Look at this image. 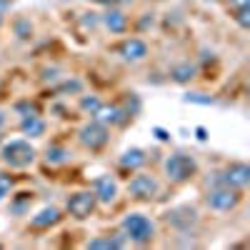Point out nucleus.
Listing matches in <instances>:
<instances>
[{
    "instance_id": "nucleus-10",
    "label": "nucleus",
    "mask_w": 250,
    "mask_h": 250,
    "mask_svg": "<svg viewBox=\"0 0 250 250\" xmlns=\"http://www.w3.org/2000/svg\"><path fill=\"white\" fill-rule=\"evenodd\" d=\"M90 190L95 193V198H98V205H113L115 200H118V193H120V185H118V180H115V175H98L95 180H93V188Z\"/></svg>"
},
{
    "instance_id": "nucleus-19",
    "label": "nucleus",
    "mask_w": 250,
    "mask_h": 250,
    "mask_svg": "<svg viewBox=\"0 0 250 250\" xmlns=\"http://www.w3.org/2000/svg\"><path fill=\"white\" fill-rule=\"evenodd\" d=\"M45 163L48 165H65V163H70V158H73V153H70V148L68 145H62V143H50L48 148H45Z\"/></svg>"
},
{
    "instance_id": "nucleus-27",
    "label": "nucleus",
    "mask_w": 250,
    "mask_h": 250,
    "mask_svg": "<svg viewBox=\"0 0 250 250\" xmlns=\"http://www.w3.org/2000/svg\"><path fill=\"white\" fill-rule=\"evenodd\" d=\"M235 15H233V20L243 28V30H248L250 28V8H238V10H233Z\"/></svg>"
},
{
    "instance_id": "nucleus-7",
    "label": "nucleus",
    "mask_w": 250,
    "mask_h": 250,
    "mask_svg": "<svg viewBox=\"0 0 250 250\" xmlns=\"http://www.w3.org/2000/svg\"><path fill=\"white\" fill-rule=\"evenodd\" d=\"M98 210V198L93 190H75L65 200V213L73 220H88Z\"/></svg>"
},
{
    "instance_id": "nucleus-33",
    "label": "nucleus",
    "mask_w": 250,
    "mask_h": 250,
    "mask_svg": "<svg viewBox=\"0 0 250 250\" xmlns=\"http://www.w3.org/2000/svg\"><path fill=\"white\" fill-rule=\"evenodd\" d=\"M5 125H8V113H5L3 108H0V133L5 130Z\"/></svg>"
},
{
    "instance_id": "nucleus-20",
    "label": "nucleus",
    "mask_w": 250,
    "mask_h": 250,
    "mask_svg": "<svg viewBox=\"0 0 250 250\" xmlns=\"http://www.w3.org/2000/svg\"><path fill=\"white\" fill-rule=\"evenodd\" d=\"M10 28H13V35L20 40V43H28V40H33L35 28H33V23H30V18H15Z\"/></svg>"
},
{
    "instance_id": "nucleus-35",
    "label": "nucleus",
    "mask_w": 250,
    "mask_h": 250,
    "mask_svg": "<svg viewBox=\"0 0 250 250\" xmlns=\"http://www.w3.org/2000/svg\"><path fill=\"white\" fill-rule=\"evenodd\" d=\"M120 3H135V0H120Z\"/></svg>"
},
{
    "instance_id": "nucleus-37",
    "label": "nucleus",
    "mask_w": 250,
    "mask_h": 250,
    "mask_svg": "<svg viewBox=\"0 0 250 250\" xmlns=\"http://www.w3.org/2000/svg\"><path fill=\"white\" fill-rule=\"evenodd\" d=\"M0 88H3V80H0Z\"/></svg>"
},
{
    "instance_id": "nucleus-9",
    "label": "nucleus",
    "mask_w": 250,
    "mask_h": 250,
    "mask_svg": "<svg viewBox=\"0 0 250 250\" xmlns=\"http://www.w3.org/2000/svg\"><path fill=\"white\" fill-rule=\"evenodd\" d=\"M115 53L120 55V60H125V62H143L145 58L150 55V45L145 43L143 38H125L123 43L115 48Z\"/></svg>"
},
{
    "instance_id": "nucleus-36",
    "label": "nucleus",
    "mask_w": 250,
    "mask_h": 250,
    "mask_svg": "<svg viewBox=\"0 0 250 250\" xmlns=\"http://www.w3.org/2000/svg\"><path fill=\"white\" fill-rule=\"evenodd\" d=\"M0 143H3V133H0Z\"/></svg>"
},
{
    "instance_id": "nucleus-32",
    "label": "nucleus",
    "mask_w": 250,
    "mask_h": 250,
    "mask_svg": "<svg viewBox=\"0 0 250 250\" xmlns=\"http://www.w3.org/2000/svg\"><path fill=\"white\" fill-rule=\"evenodd\" d=\"M10 5H13V0H0V15L5 18V13L10 10Z\"/></svg>"
},
{
    "instance_id": "nucleus-24",
    "label": "nucleus",
    "mask_w": 250,
    "mask_h": 250,
    "mask_svg": "<svg viewBox=\"0 0 250 250\" xmlns=\"http://www.w3.org/2000/svg\"><path fill=\"white\" fill-rule=\"evenodd\" d=\"M13 185H15L13 175H10V173H5V170H0V203L10 198V190H13Z\"/></svg>"
},
{
    "instance_id": "nucleus-17",
    "label": "nucleus",
    "mask_w": 250,
    "mask_h": 250,
    "mask_svg": "<svg viewBox=\"0 0 250 250\" xmlns=\"http://www.w3.org/2000/svg\"><path fill=\"white\" fill-rule=\"evenodd\" d=\"M198 78V65L193 60H180L170 68V80L175 85H188V83H193Z\"/></svg>"
},
{
    "instance_id": "nucleus-4",
    "label": "nucleus",
    "mask_w": 250,
    "mask_h": 250,
    "mask_svg": "<svg viewBox=\"0 0 250 250\" xmlns=\"http://www.w3.org/2000/svg\"><path fill=\"white\" fill-rule=\"evenodd\" d=\"M125 188H128V195L133 200H138V203H150V200H155L160 195V180H158V175L143 170V168L130 175V180H128Z\"/></svg>"
},
{
    "instance_id": "nucleus-5",
    "label": "nucleus",
    "mask_w": 250,
    "mask_h": 250,
    "mask_svg": "<svg viewBox=\"0 0 250 250\" xmlns=\"http://www.w3.org/2000/svg\"><path fill=\"white\" fill-rule=\"evenodd\" d=\"M203 200L205 208L213 213H233L243 200V190H235V188H228V185H213L208 188Z\"/></svg>"
},
{
    "instance_id": "nucleus-28",
    "label": "nucleus",
    "mask_w": 250,
    "mask_h": 250,
    "mask_svg": "<svg viewBox=\"0 0 250 250\" xmlns=\"http://www.w3.org/2000/svg\"><path fill=\"white\" fill-rule=\"evenodd\" d=\"M185 103H200V105H213V98L210 95H205V93H188L185 95Z\"/></svg>"
},
{
    "instance_id": "nucleus-22",
    "label": "nucleus",
    "mask_w": 250,
    "mask_h": 250,
    "mask_svg": "<svg viewBox=\"0 0 250 250\" xmlns=\"http://www.w3.org/2000/svg\"><path fill=\"white\" fill-rule=\"evenodd\" d=\"M55 93H60V95H68V93L80 95V93H83V83H80V80H75V78H68V80H62L60 85L55 88Z\"/></svg>"
},
{
    "instance_id": "nucleus-6",
    "label": "nucleus",
    "mask_w": 250,
    "mask_h": 250,
    "mask_svg": "<svg viewBox=\"0 0 250 250\" xmlns=\"http://www.w3.org/2000/svg\"><path fill=\"white\" fill-rule=\"evenodd\" d=\"M75 138L80 143V148H85L90 153H98V150H103L110 143V128H108V125H103L100 120L90 118L88 123H83L78 128Z\"/></svg>"
},
{
    "instance_id": "nucleus-25",
    "label": "nucleus",
    "mask_w": 250,
    "mask_h": 250,
    "mask_svg": "<svg viewBox=\"0 0 250 250\" xmlns=\"http://www.w3.org/2000/svg\"><path fill=\"white\" fill-rule=\"evenodd\" d=\"M125 113H128L130 118L133 115H138L140 113V108H143V103H140V98H138V93H128V95H125Z\"/></svg>"
},
{
    "instance_id": "nucleus-34",
    "label": "nucleus",
    "mask_w": 250,
    "mask_h": 250,
    "mask_svg": "<svg viewBox=\"0 0 250 250\" xmlns=\"http://www.w3.org/2000/svg\"><path fill=\"white\" fill-rule=\"evenodd\" d=\"M195 133H198V140H200V143H205V140H208V130L203 128V125H198Z\"/></svg>"
},
{
    "instance_id": "nucleus-30",
    "label": "nucleus",
    "mask_w": 250,
    "mask_h": 250,
    "mask_svg": "<svg viewBox=\"0 0 250 250\" xmlns=\"http://www.w3.org/2000/svg\"><path fill=\"white\" fill-rule=\"evenodd\" d=\"M153 133H155V138H158L160 143L170 140V133H168V130H163V128H153Z\"/></svg>"
},
{
    "instance_id": "nucleus-1",
    "label": "nucleus",
    "mask_w": 250,
    "mask_h": 250,
    "mask_svg": "<svg viewBox=\"0 0 250 250\" xmlns=\"http://www.w3.org/2000/svg\"><path fill=\"white\" fill-rule=\"evenodd\" d=\"M120 233L133 245H150L158 235V225L145 213H125L120 218Z\"/></svg>"
},
{
    "instance_id": "nucleus-3",
    "label": "nucleus",
    "mask_w": 250,
    "mask_h": 250,
    "mask_svg": "<svg viewBox=\"0 0 250 250\" xmlns=\"http://www.w3.org/2000/svg\"><path fill=\"white\" fill-rule=\"evenodd\" d=\"M0 160L10 170H25L38 160V150L33 148L30 140H23V138L3 140L0 143Z\"/></svg>"
},
{
    "instance_id": "nucleus-8",
    "label": "nucleus",
    "mask_w": 250,
    "mask_h": 250,
    "mask_svg": "<svg viewBox=\"0 0 250 250\" xmlns=\"http://www.w3.org/2000/svg\"><path fill=\"white\" fill-rule=\"evenodd\" d=\"M215 175H218L215 185H228V188H235V190H245L250 185V165L245 160H233L225 165V170H220Z\"/></svg>"
},
{
    "instance_id": "nucleus-2",
    "label": "nucleus",
    "mask_w": 250,
    "mask_h": 250,
    "mask_svg": "<svg viewBox=\"0 0 250 250\" xmlns=\"http://www.w3.org/2000/svg\"><path fill=\"white\" fill-rule=\"evenodd\" d=\"M198 170H200L198 158L190 155V153H183V150H175V153H170L168 158L163 160V175L173 185L190 183L198 175Z\"/></svg>"
},
{
    "instance_id": "nucleus-15",
    "label": "nucleus",
    "mask_w": 250,
    "mask_h": 250,
    "mask_svg": "<svg viewBox=\"0 0 250 250\" xmlns=\"http://www.w3.org/2000/svg\"><path fill=\"white\" fill-rule=\"evenodd\" d=\"M145 163H148V153H145L143 148H128V150H123V155L118 158V168L125 170V173H135V170L143 168Z\"/></svg>"
},
{
    "instance_id": "nucleus-13",
    "label": "nucleus",
    "mask_w": 250,
    "mask_h": 250,
    "mask_svg": "<svg viewBox=\"0 0 250 250\" xmlns=\"http://www.w3.org/2000/svg\"><path fill=\"white\" fill-rule=\"evenodd\" d=\"M60 220H62V210H60V208L45 205V208H40V210L30 218V228H35V230H50V228H55Z\"/></svg>"
},
{
    "instance_id": "nucleus-12",
    "label": "nucleus",
    "mask_w": 250,
    "mask_h": 250,
    "mask_svg": "<svg viewBox=\"0 0 250 250\" xmlns=\"http://www.w3.org/2000/svg\"><path fill=\"white\" fill-rule=\"evenodd\" d=\"M168 223L173 228H178V230L185 235L188 230H190V225L198 223V210L190 205H180V208H173V210H168Z\"/></svg>"
},
{
    "instance_id": "nucleus-16",
    "label": "nucleus",
    "mask_w": 250,
    "mask_h": 250,
    "mask_svg": "<svg viewBox=\"0 0 250 250\" xmlns=\"http://www.w3.org/2000/svg\"><path fill=\"white\" fill-rule=\"evenodd\" d=\"M18 128H20V133H23L25 138L35 140V138H43L48 133V123H45L43 115H25V118H20Z\"/></svg>"
},
{
    "instance_id": "nucleus-31",
    "label": "nucleus",
    "mask_w": 250,
    "mask_h": 250,
    "mask_svg": "<svg viewBox=\"0 0 250 250\" xmlns=\"http://www.w3.org/2000/svg\"><path fill=\"white\" fill-rule=\"evenodd\" d=\"M228 3H230L233 10H238V8H250V0H228Z\"/></svg>"
},
{
    "instance_id": "nucleus-23",
    "label": "nucleus",
    "mask_w": 250,
    "mask_h": 250,
    "mask_svg": "<svg viewBox=\"0 0 250 250\" xmlns=\"http://www.w3.org/2000/svg\"><path fill=\"white\" fill-rule=\"evenodd\" d=\"M13 110L20 118H25V115H40V108L35 105V103H30V100H18L15 105H13Z\"/></svg>"
},
{
    "instance_id": "nucleus-11",
    "label": "nucleus",
    "mask_w": 250,
    "mask_h": 250,
    "mask_svg": "<svg viewBox=\"0 0 250 250\" xmlns=\"http://www.w3.org/2000/svg\"><path fill=\"white\" fill-rule=\"evenodd\" d=\"M93 118L100 120L103 125H108V128H120V125H125V123L130 120V115L125 113V108L118 105V103H113V105H105V103H103L100 110H98Z\"/></svg>"
},
{
    "instance_id": "nucleus-14",
    "label": "nucleus",
    "mask_w": 250,
    "mask_h": 250,
    "mask_svg": "<svg viewBox=\"0 0 250 250\" xmlns=\"http://www.w3.org/2000/svg\"><path fill=\"white\" fill-rule=\"evenodd\" d=\"M100 23L105 25L113 35H123V33H128V28H130V18L125 15L123 10H118V8H108L105 13L100 15Z\"/></svg>"
},
{
    "instance_id": "nucleus-21",
    "label": "nucleus",
    "mask_w": 250,
    "mask_h": 250,
    "mask_svg": "<svg viewBox=\"0 0 250 250\" xmlns=\"http://www.w3.org/2000/svg\"><path fill=\"white\" fill-rule=\"evenodd\" d=\"M100 105H103V100H100L98 95H93V93H80V95H78V108H80V113H85V115H90V118L100 110Z\"/></svg>"
},
{
    "instance_id": "nucleus-29",
    "label": "nucleus",
    "mask_w": 250,
    "mask_h": 250,
    "mask_svg": "<svg viewBox=\"0 0 250 250\" xmlns=\"http://www.w3.org/2000/svg\"><path fill=\"white\" fill-rule=\"evenodd\" d=\"M83 23H85L88 28H95L100 23V15L98 13H83Z\"/></svg>"
},
{
    "instance_id": "nucleus-18",
    "label": "nucleus",
    "mask_w": 250,
    "mask_h": 250,
    "mask_svg": "<svg viewBox=\"0 0 250 250\" xmlns=\"http://www.w3.org/2000/svg\"><path fill=\"white\" fill-rule=\"evenodd\" d=\"M128 245V240H125L123 233H113V235H98V238H90L85 243L88 250H120Z\"/></svg>"
},
{
    "instance_id": "nucleus-26",
    "label": "nucleus",
    "mask_w": 250,
    "mask_h": 250,
    "mask_svg": "<svg viewBox=\"0 0 250 250\" xmlns=\"http://www.w3.org/2000/svg\"><path fill=\"white\" fill-rule=\"evenodd\" d=\"M30 203H33V193H23V200H15V203L10 205V210H13L15 215H23L28 208H30Z\"/></svg>"
}]
</instances>
